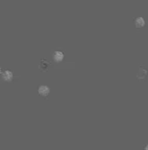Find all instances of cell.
<instances>
[{"label": "cell", "instance_id": "cell-7", "mask_svg": "<svg viewBox=\"0 0 148 150\" xmlns=\"http://www.w3.org/2000/svg\"><path fill=\"white\" fill-rule=\"evenodd\" d=\"M2 73H3V71H2V69L0 68V76L2 75Z\"/></svg>", "mask_w": 148, "mask_h": 150}, {"label": "cell", "instance_id": "cell-1", "mask_svg": "<svg viewBox=\"0 0 148 150\" xmlns=\"http://www.w3.org/2000/svg\"><path fill=\"white\" fill-rule=\"evenodd\" d=\"M50 93V88L47 85H41L39 86L38 88V94L39 96H43V97H46L49 96V94Z\"/></svg>", "mask_w": 148, "mask_h": 150}, {"label": "cell", "instance_id": "cell-3", "mask_svg": "<svg viewBox=\"0 0 148 150\" xmlns=\"http://www.w3.org/2000/svg\"><path fill=\"white\" fill-rule=\"evenodd\" d=\"M53 59L56 63H61L64 59V53L63 51H55L53 54Z\"/></svg>", "mask_w": 148, "mask_h": 150}, {"label": "cell", "instance_id": "cell-2", "mask_svg": "<svg viewBox=\"0 0 148 150\" xmlns=\"http://www.w3.org/2000/svg\"><path fill=\"white\" fill-rule=\"evenodd\" d=\"M2 77H3L4 81H5V82H11L13 79V73H12V71L6 69V70L3 71Z\"/></svg>", "mask_w": 148, "mask_h": 150}, {"label": "cell", "instance_id": "cell-5", "mask_svg": "<svg viewBox=\"0 0 148 150\" xmlns=\"http://www.w3.org/2000/svg\"><path fill=\"white\" fill-rule=\"evenodd\" d=\"M50 65H51L50 64V63L48 62L46 59H42V60H41V64H40L39 68H40V69H41L42 71H47V70L49 69V68Z\"/></svg>", "mask_w": 148, "mask_h": 150}, {"label": "cell", "instance_id": "cell-6", "mask_svg": "<svg viewBox=\"0 0 148 150\" xmlns=\"http://www.w3.org/2000/svg\"><path fill=\"white\" fill-rule=\"evenodd\" d=\"M144 150H148V145H147V146L145 147V149H144Z\"/></svg>", "mask_w": 148, "mask_h": 150}, {"label": "cell", "instance_id": "cell-4", "mask_svg": "<svg viewBox=\"0 0 148 150\" xmlns=\"http://www.w3.org/2000/svg\"><path fill=\"white\" fill-rule=\"evenodd\" d=\"M134 24H135V27L136 28H142L145 26L146 24V22H145V19L141 17H139L135 19L134 21Z\"/></svg>", "mask_w": 148, "mask_h": 150}]
</instances>
